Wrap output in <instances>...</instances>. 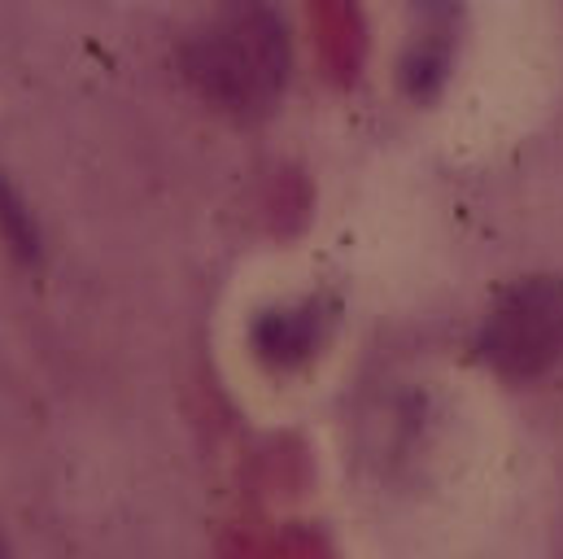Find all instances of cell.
<instances>
[{
    "label": "cell",
    "mask_w": 563,
    "mask_h": 559,
    "mask_svg": "<svg viewBox=\"0 0 563 559\" xmlns=\"http://www.w3.org/2000/svg\"><path fill=\"white\" fill-rule=\"evenodd\" d=\"M188 79L232 114H263L288 79V40L263 0H228L184 48Z\"/></svg>",
    "instance_id": "cell-1"
},
{
    "label": "cell",
    "mask_w": 563,
    "mask_h": 559,
    "mask_svg": "<svg viewBox=\"0 0 563 559\" xmlns=\"http://www.w3.org/2000/svg\"><path fill=\"white\" fill-rule=\"evenodd\" d=\"M563 354V280L529 276L511 284L485 328H481V359L503 376H538Z\"/></svg>",
    "instance_id": "cell-2"
},
{
    "label": "cell",
    "mask_w": 563,
    "mask_h": 559,
    "mask_svg": "<svg viewBox=\"0 0 563 559\" xmlns=\"http://www.w3.org/2000/svg\"><path fill=\"white\" fill-rule=\"evenodd\" d=\"M323 324H328V315H323L319 302L267 310V315L254 324V350H258V359H267L272 368H297V363H306V359L319 350Z\"/></svg>",
    "instance_id": "cell-3"
}]
</instances>
